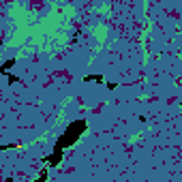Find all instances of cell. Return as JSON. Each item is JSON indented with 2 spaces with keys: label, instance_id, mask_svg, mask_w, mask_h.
Masks as SVG:
<instances>
[{
  "label": "cell",
  "instance_id": "6",
  "mask_svg": "<svg viewBox=\"0 0 182 182\" xmlns=\"http://www.w3.org/2000/svg\"><path fill=\"white\" fill-rule=\"evenodd\" d=\"M4 75H6V79H9V84H11V86H13V84H17V82H19V77H17V75H15V73H4Z\"/></svg>",
  "mask_w": 182,
  "mask_h": 182
},
{
  "label": "cell",
  "instance_id": "5",
  "mask_svg": "<svg viewBox=\"0 0 182 182\" xmlns=\"http://www.w3.org/2000/svg\"><path fill=\"white\" fill-rule=\"evenodd\" d=\"M47 178H49V169H41V174H39V178H37V182H45Z\"/></svg>",
  "mask_w": 182,
  "mask_h": 182
},
{
  "label": "cell",
  "instance_id": "8",
  "mask_svg": "<svg viewBox=\"0 0 182 182\" xmlns=\"http://www.w3.org/2000/svg\"><path fill=\"white\" fill-rule=\"evenodd\" d=\"M82 34H84L82 30H75V32H73V39H71V41H73V43H77V41L82 39Z\"/></svg>",
  "mask_w": 182,
  "mask_h": 182
},
{
  "label": "cell",
  "instance_id": "4",
  "mask_svg": "<svg viewBox=\"0 0 182 182\" xmlns=\"http://www.w3.org/2000/svg\"><path fill=\"white\" fill-rule=\"evenodd\" d=\"M15 64H17V60H15V58H6V60H4V64L0 67V75L9 73V71H11V69H13Z\"/></svg>",
  "mask_w": 182,
  "mask_h": 182
},
{
  "label": "cell",
  "instance_id": "3",
  "mask_svg": "<svg viewBox=\"0 0 182 182\" xmlns=\"http://www.w3.org/2000/svg\"><path fill=\"white\" fill-rule=\"evenodd\" d=\"M99 84V86H103L105 84V77L103 75H99V73H88V75H84V84Z\"/></svg>",
  "mask_w": 182,
  "mask_h": 182
},
{
  "label": "cell",
  "instance_id": "9",
  "mask_svg": "<svg viewBox=\"0 0 182 182\" xmlns=\"http://www.w3.org/2000/svg\"><path fill=\"white\" fill-rule=\"evenodd\" d=\"M11 148H17V146L15 144H2L0 146V150H11Z\"/></svg>",
  "mask_w": 182,
  "mask_h": 182
},
{
  "label": "cell",
  "instance_id": "10",
  "mask_svg": "<svg viewBox=\"0 0 182 182\" xmlns=\"http://www.w3.org/2000/svg\"><path fill=\"white\" fill-rule=\"evenodd\" d=\"M178 105H180V107H182V99H180V103H178Z\"/></svg>",
  "mask_w": 182,
  "mask_h": 182
},
{
  "label": "cell",
  "instance_id": "1",
  "mask_svg": "<svg viewBox=\"0 0 182 182\" xmlns=\"http://www.w3.org/2000/svg\"><path fill=\"white\" fill-rule=\"evenodd\" d=\"M86 131H88V122H86V120H82V118H79V120H73V122H71V124H69L62 133H60V137L56 139V144H54V146H58V148H64V150H67V148L75 146V144H77V139L84 135Z\"/></svg>",
  "mask_w": 182,
  "mask_h": 182
},
{
  "label": "cell",
  "instance_id": "7",
  "mask_svg": "<svg viewBox=\"0 0 182 182\" xmlns=\"http://www.w3.org/2000/svg\"><path fill=\"white\" fill-rule=\"evenodd\" d=\"M105 88H107L109 92H114L116 88H118V82H105Z\"/></svg>",
  "mask_w": 182,
  "mask_h": 182
},
{
  "label": "cell",
  "instance_id": "2",
  "mask_svg": "<svg viewBox=\"0 0 182 182\" xmlns=\"http://www.w3.org/2000/svg\"><path fill=\"white\" fill-rule=\"evenodd\" d=\"M62 159H64V148H58V146H54L49 154L41 156V163H43L45 167H58V165L62 163Z\"/></svg>",
  "mask_w": 182,
  "mask_h": 182
}]
</instances>
